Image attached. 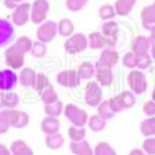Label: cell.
Wrapping results in <instances>:
<instances>
[{
    "instance_id": "b9f144b4",
    "label": "cell",
    "mask_w": 155,
    "mask_h": 155,
    "mask_svg": "<svg viewBox=\"0 0 155 155\" xmlns=\"http://www.w3.org/2000/svg\"><path fill=\"white\" fill-rule=\"evenodd\" d=\"M142 147L143 152L147 155H155V137L145 139Z\"/></svg>"
},
{
    "instance_id": "bcb514c9",
    "label": "cell",
    "mask_w": 155,
    "mask_h": 155,
    "mask_svg": "<svg viewBox=\"0 0 155 155\" xmlns=\"http://www.w3.org/2000/svg\"><path fill=\"white\" fill-rule=\"evenodd\" d=\"M22 0H5L4 5L9 9H14L18 6V3L21 2Z\"/></svg>"
},
{
    "instance_id": "f5cc1de1",
    "label": "cell",
    "mask_w": 155,
    "mask_h": 155,
    "mask_svg": "<svg viewBox=\"0 0 155 155\" xmlns=\"http://www.w3.org/2000/svg\"><path fill=\"white\" fill-rule=\"evenodd\" d=\"M151 98H152V101L155 102V86L153 88V91H152V94H151Z\"/></svg>"
},
{
    "instance_id": "f546056e",
    "label": "cell",
    "mask_w": 155,
    "mask_h": 155,
    "mask_svg": "<svg viewBox=\"0 0 155 155\" xmlns=\"http://www.w3.org/2000/svg\"><path fill=\"white\" fill-rule=\"evenodd\" d=\"M41 100L45 105H51L58 101V95L52 84H50L41 94Z\"/></svg>"
},
{
    "instance_id": "9a60e30c",
    "label": "cell",
    "mask_w": 155,
    "mask_h": 155,
    "mask_svg": "<svg viewBox=\"0 0 155 155\" xmlns=\"http://www.w3.org/2000/svg\"><path fill=\"white\" fill-rule=\"evenodd\" d=\"M119 60V54L116 51L110 50V48H105L101 52V55L99 57V60L97 61L95 65L107 67L111 69L114 66L117 64Z\"/></svg>"
},
{
    "instance_id": "7a4b0ae2",
    "label": "cell",
    "mask_w": 155,
    "mask_h": 155,
    "mask_svg": "<svg viewBox=\"0 0 155 155\" xmlns=\"http://www.w3.org/2000/svg\"><path fill=\"white\" fill-rule=\"evenodd\" d=\"M5 118L8 120L10 126L17 129H22L29 124V115L25 111L16 109H5L0 111Z\"/></svg>"
},
{
    "instance_id": "836d02e7",
    "label": "cell",
    "mask_w": 155,
    "mask_h": 155,
    "mask_svg": "<svg viewBox=\"0 0 155 155\" xmlns=\"http://www.w3.org/2000/svg\"><path fill=\"white\" fill-rule=\"evenodd\" d=\"M86 131L84 127H76V126H71L68 129V136L71 139L72 142H81L85 137Z\"/></svg>"
},
{
    "instance_id": "277c9868",
    "label": "cell",
    "mask_w": 155,
    "mask_h": 155,
    "mask_svg": "<svg viewBox=\"0 0 155 155\" xmlns=\"http://www.w3.org/2000/svg\"><path fill=\"white\" fill-rule=\"evenodd\" d=\"M87 38L82 33H75L71 35L64 43V50L70 54H77L84 51L87 48Z\"/></svg>"
},
{
    "instance_id": "cb8c5ba5",
    "label": "cell",
    "mask_w": 155,
    "mask_h": 155,
    "mask_svg": "<svg viewBox=\"0 0 155 155\" xmlns=\"http://www.w3.org/2000/svg\"><path fill=\"white\" fill-rule=\"evenodd\" d=\"M88 45L93 50H105L108 46L105 37L101 32H92L88 35Z\"/></svg>"
},
{
    "instance_id": "7dc6e473",
    "label": "cell",
    "mask_w": 155,
    "mask_h": 155,
    "mask_svg": "<svg viewBox=\"0 0 155 155\" xmlns=\"http://www.w3.org/2000/svg\"><path fill=\"white\" fill-rule=\"evenodd\" d=\"M0 155H12L10 149H8L4 144L0 143Z\"/></svg>"
},
{
    "instance_id": "44dd1931",
    "label": "cell",
    "mask_w": 155,
    "mask_h": 155,
    "mask_svg": "<svg viewBox=\"0 0 155 155\" xmlns=\"http://www.w3.org/2000/svg\"><path fill=\"white\" fill-rule=\"evenodd\" d=\"M140 18L144 29L150 30V28L155 25V9L152 7V5L147 6L140 13Z\"/></svg>"
},
{
    "instance_id": "7bdbcfd3",
    "label": "cell",
    "mask_w": 155,
    "mask_h": 155,
    "mask_svg": "<svg viewBox=\"0 0 155 155\" xmlns=\"http://www.w3.org/2000/svg\"><path fill=\"white\" fill-rule=\"evenodd\" d=\"M150 64H151V57H150L148 53L145 55L137 56V67L140 68V69H147V67L150 66Z\"/></svg>"
},
{
    "instance_id": "3957f363",
    "label": "cell",
    "mask_w": 155,
    "mask_h": 155,
    "mask_svg": "<svg viewBox=\"0 0 155 155\" xmlns=\"http://www.w3.org/2000/svg\"><path fill=\"white\" fill-rule=\"evenodd\" d=\"M65 117L76 127H84L88 116L84 110L78 108L74 104H68L64 109Z\"/></svg>"
},
{
    "instance_id": "4fadbf2b",
    "label": "cell",
    "mask_w": 155,
    "mask_h": 155,
    "mask_svg": "<svg viewBox=\"0 0 155 155\" xmlns=\"http://www.w3.org/2000/svg\"><path fill=\"white\" fill-rule=\"evenodd\" d=\"M18 82V76L13 70L0 71V90L13 91Z\"/></svg>"
},
{
    "instance_id": "60d3db41",
    "label": "cell",
    "mask_w": 155,
    "mask_h": 155,
    "mask_svg": "<svg viewBox=\"0 0 155 155\" xmlns=\"http://www.w3.org/2000/svg\"><path fill=\"white\" fill-rule=\"evenodd\" d=\"M122 64L129 69H134L137 67V56L132 51H128L122 58Z\"/></svg>"
},
{
    "instance_id": "e0dca14e",
    "label": "cell",
    "mask_w": 155,
    "mask_h": 155,
    "mask_svg": "<svg viewBox=\"0 0 155 155\" xmlns=\"http://www.w3.org/2000/svg\"><path fill=\"white\" fill-rule=\"evenodd\" d=\"M60 128V122L57 117L52 116H47L41 122V131L48 135H54L57 134Z\"/></svg>"
},
{
    "instance_id": "ab89813d",
    "label": "cell",
    "mask_w": 155,
    "mask_h": 155,
    "mask_svg": "<svg viewBox=\"0 0 155 155\" xmlns=\"http://www.w3.org/2000/svg\"><path fill=\"white\" fill-rule=\"evenodd\" d=\"M16 45L21 48V50L24 52V53H26L28 51H31V48H32V45H33V43L32 41L30 40V38H28L26 36H21V37H19L17 42H16Z\"/></svg>"
},
{
    "instance_id": "816d5d0a",
    "label": "cell",
    "mask_w": 155,
    "mask_h": 155,
    "mask_svg": "<svg viewBox=\"0 0 155 155\" xmlns=\"http://www.w3.org/2000/svg\"><path fill=\"white\" fill-rule=\"evenodd\" d=\"M151 55L153 57V59L155 60V44H152L151 46Z\"/></svg>"
},
{
    "instance_id": "ac0fdd59",
    "label": "cell",
    "mask_w": 155,
    "mask_h": 155,
    "mask_svg": "<svg viewBox=\"0 0 155 155\" xmlns=\"http://www.w3.org/2000/svg\"><path fill=\"white\" fill-rule=\"evenodd\" d=\"M96 70V79L101 86H110L114 80L113 72L111 69L107 67L97 66L95 65Z\"/></svg>"
},
{
    "instance_id": "e575fe53",
    "label": "cell",
    "mask_w": 155,
    "mask_h": 155,
    "mask_svg": "<svg viewBox=\"0 0 155 155\" xmlns=\"http://www.w3.org/2000/svg\"><path fill=\"white\" fill-rule=\"evenodd\" d=\"M114 114H115L110 108L109 101L101 102L100 105L98 106V115L102 119H104V120L111 119L114 116Z\"/></svg>"
},
{
    "instance_id": "5bb4252c",
    "label": "cell",
    "mask_w": 155,
    "mask_h": 155,
    "mask_svg": "<svg viewBox=\"0 0 155 155\" xmlns=\"http://www.w3.org/2000/svg\"><path fill=\"white\" fill-rule=\"evenodd\" d=\"M15 37V29L11 22L0 18V48L9 45Z\"/></svg>"
},
{
    "instance_id": "8fae6325",
    "label": "cell",
    "mask_w": 155,
    "mask_h": 155,
    "mask_svg": "<svg viewBox=\"0 0 155 155\" xmlns=\"http://www.w3.org/2000/svg\"><path fill=\"white\" fill-rule=\"evenodd\" d=\"M31 5L30 3L25 2L18 5L15 8V11L12 15V21L18 26H23L28 22L30 18Z\"/></svg>"
},
{
    "instance_id": "d4e9b609",
    "label": "cell",
    "mask_w": 155,
    "mask_h": 155,
    "mask_svg": "<svg viewBox=\"0 0 155 155\" xmlns=\"http://www.w3.org/2000/svg\"><path fill=\"white\" fill-rule=\"evenodd\" d=\"M74 32V23L69 18H62L57 23V33L62 37H70Z\"/></svg>"
},
{
    "instance_id": "8d00e7d4",
    "label": "cell",
    "mask_w": 155,
    "mask_h": 155,
    "mask_svg": "<svg viewBox=\"0 0 155 155\" xmlns=\"http://www.w3.org/2000/svg\"><path fill=\"white\" fill-rule=\"evenodd\" d=\"M115 11L114 7H113L111 5H103L99 9V16L103 21H108L115 17Z\"/></svg>"
},
{
    "instance_id": "f35d334b",
    "label": "cell",
    "mask_w": 155,
    "mask_h": 155,
    "mask_svg": "<svg viewBox=\"0 0 155 155\" xmlns=\"http://www.w3.org/2000/svg\"><path fill=\"white\" fill-rule=\"evenodd\" d=\"M31 54L34 57H37V58H41L44 55L46 54V51H47V48L46 45L44 43L38 41L33 43L32 45V48H31Z\"/></svg>"
},
{
    "instance_id": "74e56055",
    "label": "cell",
    "mask_w": 155,
    "mask_h": 155,
    "mask_svg": "<svg viewBox=\"0 0 155 155\" xmlns=\"http://www.w3.org/2000/svg\"><path fill=\"white\" fill-rule=\"evenodd\" d=\"M88 0H66V8L73 13H77L85 6Z\"/></svg>"
},
{
    "instance_id": "2e32d148",
    "label": "cell",
    "mask_w": 155,
    "mask_h": 155,
    "mask_svg": "<svg viewBox=\"0 0 155 155\" xmlns=\"http://www.w3.org/2000/svg\"><path fill=\"white\" fill-rule=\"evenodd\" d=\"M150 48V41L147 37L140 35L135 39L132 45V51L136 56H142L148 53Z\"/></svg>"
},
{
    "instance_id": "d6a6232c",
    "label": "cell",
    "mask_w": 155,
    "mask_h": 155,
    "mask_svg": "<svg viewBox=\"0 0 155 155\" xmlns=\"http://www.w3.org/2000/svg\"><path fill=\"white\" fill-rule=\"evenodd\" d=\"M50 80L48 78L43 74V73H39V74H36V79H35V84H34L33 88L37 91L38 94H42L43 91L45 90L47 87L50 85Z\"/></svg>"
},
{
    "instance_id": "d590c367",
    "label": "cell",
    "mask_w": 155,
    "mask_h": 155,
    "mask_svg": "<svg viewBox=\"0 0 155 155\" xmlns=\"http://www.w3.org/2000/svg\"><path fill=\"white\" fill-rule=\"evenodd\" d=\"M94 155H116V152L110 143L101 142L95 147Z\"/></svg>"
},
{
    "instance_id": "1f68e13d",
    "label": "cell",
    "mask_w": 155,
    "mask_h": 155,
    "mask_svg": "<svg viewBox=\"0 0 155 155\" xmlns=\"http://www.w3.org/2000/svg\"><path fill=\"white\" fill-rule=\"evenodd\" d=\"M45 114L48 116H52V117H58L62 114L63 111V103L58 100L57 102L51 105H45Z\"/></svg>"
},
{
    "instance_id": "83f0119b",
    "label": "cell",
    "mask_w": 155,
    "mask_h": 155,
    "mask_svg": "<svg viewBox=\"0 0 155 155\" xmlns=\"http://www.w3.org/2000/svg\"><path fill=\"white\" fill-rule=\"evenodd\" d=\"M140 133L147 138L155 135V116L143 119L140 122Z\"/></svg>"
},
{
    "instance_id": "ffe728a7",
    "label": "cell",
    "mask_w": 155,
    "mask_h": 155,
    "mask_svg": "<svg viewBox=\"0 0 155 155\" xmlns=\"http://www.w3.org/2000/svg\"><path fill=\"white\" fill-rule=\"evenodd\" d=\"M10 151L12 155H34L33 150L22 140H16L10 145Z\"/></svg>"
},
{
    "instance_id": "f907efd6",
    "label": "cell",
    "mask_w": 155,
    "mask_h": 155,
    "mask_svg": "<svg viewBox=\"0 0 155 155\" xmlns=\"http://www.w3.org/2000/svg\"><path fill=\"white\" fill-rule=\"evenodd\" d=\"M2 99H3V91H0V110L3 109V102H2Z\"/></svg>"
},
{
    "instance_id": "4dcf8cb0",
    "label": "cell",
    "mask_w": 155,
    "mask_h": 155,
    "mask_svg": "<svg viewBox=\"0 0 155 155\" xmlns=\"http://www.w3.org/2000/svg\"><path fill=\"white\" fill-rule=\"evenodd\" d=\"M88 128L93 132H101L106 127V120L102 119L99 115H91L87 120Z\"/></svg>"
},
{
    "instance_id": "8992f818",
    "label": "cell",
    "mask_w": 155,
    "mask_h": 155,
    "mask_svg": "<svg viewBox=\"0 0 155 155\" xmlns=\"http://www.w3.org/2000/svg\"><path fill=\"white\" fill-rule=\"evenodd\" d=\"M127 81H128L130 88L132 89V91L135 92L136 94H142L147 90V81L143 72L138 71V70L131 71L128 74Z\"/></svg>"
},
{
    "instance_id": "f1b7e54d",
    "label": "cell",
    "mask_w": 155,
    "mask_h": 155,
    "mask_svg": "<svg viewBox=\"0 0 155 155\" xmlns=\"http://www.w3.org/2000/svg\"><path fill=\"white\" fill-rule=\"evenodd\" d=\"M78 75L81 79L90 80L95 74V67L90 62H82L78 68Z\"/></svg>"
},
{
    "instance_id": "5b68a950",
    "label": "cell",
    "mask_w": 155,
    "mask_h": 155,
    "mask_svg": "<svg viewBox=\"0 0 155 155\" xmlns=\"http://www.w3.org/2000/svg\"><path fill=\"white\" fill-rule=\"evenodd\" d=\"M24 53L16 44L8 48L5 51L6 64L13 70H18L24 64Z\"/></svg>"
},
{
    "instance_id": "ba28073f",
    "label": "cell",
    "mask_w": 155,
    "mask_h": 155,
    "mask_svg": "<svg viewBox=\"0 0 155 155\" xmlns=\"http://www.w3.org/2000/svg\"><path fill=\"white\" fill-rule=\"evenodd\" d=\"M102 97H103V92H102L101 86L98 84V82L89 81L85 86V94L84 100L85 103L90 107H97L99 106Z\"/></svg>"
},
{
    "instance_id": "30bf717a",
    "label": "cell",
    "mask_w": 155,
    "mask_h": 155,
    "mask_svg": "<svg viewBox=\"0 0 155 155\" xmlns=\"http://www.w3.org/2000/svg\"><path fill=\"white\" fill-rule=\"evenodd\" d=\"M58 84L65 88H75L81 84V78L76 70H64L57 75Z\"/></svg>"
},
{
    "instance_id": "603a6c76",
    "label": "cell",
    "mask_w": 155,
    "mask_h": 155,
    "mask_svg": "<svg viewBox=\"0 0 155 155\" xmlns=\"http://www.w3.org/2000/svg\"><path fill=\"white\" fill-rule=\"evenodd\" d=\"M136 1L137 0H116L114 4L115 14L121 17L128 16L135 6Z\"/></svg>"
},
{
    "instance_id": "7c38bea8",
    "label": "cell",
    "mask_w": 155,
    "mask_h": 155,
    "mask_svg": "<svg viewBox=\"0 0 155 155\" xmlns=\"http://www.w3.org/2000/svg\"><path fill=\"white\" fill-rule=\"evenodd\" d=\"M118 31V24L115 21H107L102 25V34L108 43V46L114 47L116 45Z\"/></svg>"
},
{
    "instance_id": "ee69618b",
    "label": "cell",
    "mask_w": 155,
    "mask_h": 155,
    "mask_svg": "<svg viewBox=\"0 0 155 155\" xmlns=\"http://www.w3.org/2000/svg\"><path fill=\"white\" fill-rule=\"evenodd\" d=\"M143 111L150 117L155 115V102H153L152 100L147 101L143 107Z\"/></svg>"
},
{
    "instance_id": "4316f807",
    "label": "cell",
    "mask_w": 155,
    "mask_h": 155,
    "mask_svg": "<svg viewBox=\"0 0 155 155\" xmlns=\"http://www.w3.org/2000/svg\"><path fill=\"white\" fill-rule=\"evenodd\" d=\"M3 107L6 109H16L19 103V97L14 91H3Z\"/></svg>"
},
{
    "instance_id": "484cf974",
    "label": "cell",
    "mask_w": 155,
    "mask_h": 155,
    "mask_svg": "<svg viewBox=\"0 0 155 155\" xmlns=\"http://www.w3.org/2000/svg\"><path fill=\"white\" fill-rule=\"evenodd\" d=\"M45 143L48 149L57 150L62 147L63 143H64V138L59 133L54 135H48L45 140Z\"/></svg>"
},
{
    "instance_id": "c3c4849f",
    "label": "cell",
    "mask_w": 155,
    "mask_h": 155,
    "mask_svg": "<svg viewBox=\"0 0 155 155\" xmlns=\"http://www.w3.org/2000/svg\"><path fill=\"white\" fill-rule=\"evenodd\" d=\"M129 155H147L143 149H140V148H134L132 149L131 151L129 152Z\"/></svg>"
},
{
    "instance_id": "d6986e66",
    "label": "cell",
    "mask_w": 155,
    "mask_h": 155,
    "mask_svg": "<svg viewBox=\"0 0 155 155\" xmlns=\"http://www.w3.org/2000/svg\"><path fill=\"white\" fill-rule=\"evenodd\" d=\"M69 147L74 155H94V151L91 148L89 143L84 140L78 143L71 142Z\"/></svg>"
},
{
    "instance_id": "f6af8a7d",
    "label": "cell",
    "mask_w": 155,
    "mask_h": 155,
    "mask_svg": "<svg viewBox=\"0 0 155 155\" xmlns=\"http://www.w3.org/2000/svg\"><path fill=\"white\" fill-rule=\"evenodd\" d=\"M10 127H11V126H10L8 120L0 114V135L6 134L9 131Z\"/></svg>"
},
{
    "instance_id": "9c48e42d",
    "label": "cell",
    "mask_w": 155,
    "mask_h": 155,
    "mask_svg": "<svg viewBox=\"0 0 155 155\" xmlns=\"http://www.w3.org/2000/svg\"><path fill=\"white\" fill-rule=\"evenodd\" d=\"M57 34V24L52 21L42 23L37 29L36 36L40 42L46 44L51 43Z\"/></svg>"
},
{
    "instance_id": "db71d44e",
    "label": "cell",
    "mask_w": 155,
    "mask_h": 155,
    "mask_svg": "<svg viewBox=\"0 0 155 155\" xmlns=\"http://www.w3.org/2000/svg\"><path fill=\"white\" fill-rule=\"evenodd\" d=\"M152 7H153V8L155 9V1H154V2L152 3Z\"/></svg>"
},
{
    "instance_id": "681fc988",
    "label": "cell",
    "mask_w": 155,
    "mask_h": 155,
    "mask_svg": "<svg viewBox=\"0 0 155 155\" xmlns=\"http://www.w3.org/2000/svg\"><path fill=\"white\" fill-rule=\"evenodd\" d=\"M149 41L150 43L155 44V25L150 28V35H149Z\"/></svg>"
},
{
    "instance_id": "6da1fadb",
    "label": "cell",
    "mask_w": 155,
    "mask_h": 155,
    "mask_svg": "<svg viewBox=\"0 0 155 155\" xmlns=\"http://www.w3.org/2000/svg\"><path fill=\"white\" fill-rule=\"evenodd\" d=\"M109 101V105L110 110L114 114L120 113L123 110H127L132 108L135 105V97L133 93L129 90H124L118 95H116L113 98H110Z\"/></svg>"
},
{
    "instance_id": "7402d4cb",
    "label": "cell",
    "mask_w": 155,
    "mask_h": 155,
    "mask_svg": "<svg viewBox=\"0 0 155 155\" xmlns=\"http://www.w3.org/2000/svg\"><path fill=\"white\" fill-rule=\"evenodd\" d=\"M35 79H36L35 71L29 67L23 68L18 77L19 82H21V85L24 87H34Z\"/></svg>"
},
{
    "instance_id": "52a82bcc",
    "label": "cell",
    "mask_w": 155,
    "mask_h": 155,
    "mask_svg": "<svg viewBox=\"0 0 155 155\" xmlns=\"http://www.w3.org/2000/svg\"><path fill=\"white\" fill-rule=\"evenodd\" d=\"M50 10V3L47 0H35L31 6L30 18L35 24H41L47 19V13Z\"/></svg>"
}]
</instances>
